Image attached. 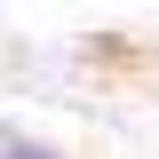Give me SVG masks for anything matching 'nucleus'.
<instances>
[{
	"instance_id": "1",
	"label": "nucleus",
	"mask_w": 159,
	"mask_h": 159,
	"mask_svg": "<svg viewBox=\"0 0 159 159\" xmlns=\"http://www.w3.org/2000/svg\"><path fill=\"white\" fill-rule=\"evenodd\" d=\"M0 159H64L56 143H24V135H0Z\"/></svg>"
}]
</instances>
